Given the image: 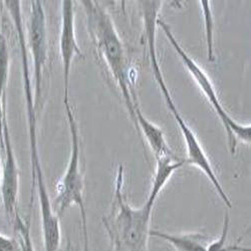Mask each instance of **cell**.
Returning a JSON list of instances; mask_svg holds the SVG:
<instances>
[{
	"mask_svg": "<svg viewBox=\"0 0 251 251\" xmlns=\"http://www.w3.org/2000/svg\"><path fill=\"white\" fill-rule=\"evenodd\" d=\"M139 8L142 13L143 17V24H144V38L146 39V44H147L148 48V54L151 62V68L153 71V75L155 77V80L157 81V85L162 93V96L164 97L165 102L168 107L169 111L172 113L178 127L181 130L185 146H186V152L188 155L187 163L196 166L199 168L205 176L208 178V180L211 182L213 185L214 189L216 190L218 196L222 200V202L225 204V206L229 209L232 208V203L230 200L228 194L223 189V187L216 176L212 165L209 161L207 155L205 154L202 146L200 145L195 133L191 130L189 126L187 125L185 120L183 119L182 115L180 114L179 110L177 109L176 104L173 100V98L171 96V93L167 87V83L165 81L163 73L161 71V67L157 56V50H156V26H158V15L160 12V9L163 5L162 1H157V0H152V1H138Z\"/></svg>",
	"mask_w": 251,
	"mask_h": 251,
	"instance_id": "1",
	"label": "cell"
},
{
	"mask_svg": "<svg viewBox=\"0 0 251 251\" xmlns=\"http://www.w3.org/2000/svg\"><path fill=\"white\" fill-rule=\"evenodd\" d=\"M1 177H2V166H1V162H0V185H1Z\"/></svg>",
	"mask_w": 251,
	"mask_h": 251,
	"instance_id": "18",
	"label": "cell"
},
{
	"mask_svg": "<svg viewBox=\"0 0 251 251\" xmlns=\"http://www.w3.org/2000/svg\"><path fill=\"white\" fill-rule=\"evenodd\" d=\"M0 251H20L17 238L0 233Z\"/></svg>",
	"mask_w": 251,
	"mask_h": 251,
	"instance_id": "16",
	"label": "cell"
},
{
	"mask_svg": "<svg viewBox=\"0 0 251 251\" xmlns=\"http://www.w3.org/2000/svg\"><path fill=\"white\" fill-rule=\"evenodd\" d=\"M80 4L86 12L89 35L99 55L103 60L104 65L107 66L111 75L116 81L117 87L124 99L125 106L135 126V108L137 102L129 87L124 46L113 18L108 10L98 1L82 0Z\"/></svg>",
	"mask_w": 251,
	"mask_h": 251,
	"instance_id": "3",
	"label": "cell"
},
{
	"mask_svg": "<svg viewBox=\"0 0 251 251\" xmlns=\"http://www.w3.org/2000/svg\"><path fill=\"white\" fill-rule=\"evenodd\" d=\"M1 28V27H0ZM10 54L7 40L0 29V121L6 110V88L9 77Z\"/></svg>",
	"mask_w": 251,
	"mask_h": 251,
	"instance_id": "12",
	"label": "cell"
},
{
	"mask_svg": "<svg viewBox=\"0 0 251 251\" xmlns=\"http://www.w3.org/2000/svg\"><path fill=\"white\" fill-rule=\"evenodd\" d=\"M135 116H136V125L135 127L138 132L147 141L149 147L154 154L156 159L163 157H170L172 155V151L166 141L164 131L158 127L157 125L152 123L147 119L140 107L136 104L135 108Z\"/></svg>",
	"mask_w": 251,
	"mask_h": 251,
	"instance_id": "9",
	"label": "cell"
},
{
	"mask_svg": "<svg viewBox=\"0 0 251 251\" xmlns=\"http://www.w3.org/2000/svg\"><path fill=\"white\" fill-rule=\"evenodd\" d=\"M26 44L32 60L34 100L36 108H38L43 93L44 70L49 59L47 16L44 4L39 0L30 1V10L26 25Z\"/></svg>",
	"mask_w": 251,
	"mask_h": 251,
	"instance_id": "6",
	"label": "cell"
},
{
	"mask_svg": "<svg viewBox=\"0 0 251 251\" xmlns=\"http://www.w3.org/2000/svg\"><path fill=\"white\" fill-rule=\"evenodd\" d=\"M229 226H230V217L226 212L224 215L222 231L219 237L213 239L211 243L209 244L208 251H251L249 247H243L239 244H228L227 237L229 233Z\"/></svg>",
	"mask_w": 251,
	"mask_h": 251,
	"instance_id": "15",
	"label": "cell"
},
{
	"mask_svg": "<svg viewBox=\"0 0 251 251\" xmlns=\"http://www.w3.org/2000/svg\"><path fill=\"white\" fill-rule=\"evenodd\" d=\"M124 167H118L110 211L102 217L111 251H149L153 206L145 202L140 208L131 206L125 198Z\"/></svg>",
	"mask_w": 251,
	"mask_h": 251,
	"instance_id": "2",
	"label": "cell"
},
{
	"mask_svg": "<svg viewBox=\"0 0 251 251\" xmlns=\"http://www.w3.org/2000/svg\"><path fill=\"white\" fill-rule=\"evenodd\" d=\"M157 25L163 30L166 37L168 38L170 45L176 50L177 54L179 55L183 62V65L185 66L187 71L190 73L192 77L195 79L199 89L202 91V93L209 100V102L212 104L214 111L221 120L224 130L226 132L228 147L230 152L232 154L235 153L238 142L251 144V125H242L236 122L226 112L217 96L212 81L209 78L207 74L200 68L197 62L181 47V45L178 43V40L174 36L170 25L160 18L158 19Z\"/></svg>",
	"mask_w": 251,
	"mask_h": 251,
	"instance_id": "5",
	"label": "cell"
},
{
	"mask_svg": "<svg viewBox=\"0 0 251 251\" xmlns=\"http://www.w3.org/2000/svg\"><path fill=\"white\" fill-rule=\"evenodd\" d=\"M151 237H157L169 243L176 251H208L213 239L201 232L170 233L161 230H151Z\"/></svg>",
	"mask_w": 251,
	"mask_h": 251,
	"instance_id": "10",
	"label": "cell"
},
{
	"mask_svg": "<svg viewBox=\"0 0 251 251\" xmlns=\"http://www.w3.org/2000/svg\"><path fill=\"white\" fill-rule=\"evenodd\" d=\"M16 234L20 251H35L30 233V215L24 219L19 214L12 223Z\"/></svg>",
	"mask_w": 251,
	"mask_h": 251,
	"instance_id": "14",
	"label": "cell"
},
{
	"mask_svg": "<svg viewBox=\"0 0 251 251\" xmlns=\"http://www.w3.org/2000/svg\"><path fill=\"white\" fill-rule=\"evenodd\" d=\"M187 163V161H176L173 159V156L170 157H163L156 159V169L154 178L152 181V186L150 189V193L148 195L147 202L150 206L155 207L156 200L160 195L163 188L168 183L169 179L172 175Z\"/></svg>",
	"mask_w": 251,
	"mask_h": 251,
	"instance_id": "11",
	"label": "cell"
},
{
	"mask_svg": "<svg viewBox=\"0 0 251 251\" xmlns=\"http://www.w3.org/2000/svg\"><path fill=\"white\" fill-rule=\"evenodd\" d=\"M71 136V153L67 169L55 186L52 208L60 218L73 206L79 210L83 251H91L88 217L85 205V177L81 169V139L75 115L70 100L64 101Z\"/></svg>",
	"mask_w": 251,
	"mask_h": 251,
	"instance_id": "4",
	"label": "cell"
},
{
	"mask_svg": "<svg viewBox=\"0 0 251 251\" xmlns=\"http://www.w3.org/2000/svg\"><path fill=\"white\" fill-rule=\"evenodd\" d=\"M249 233H251V225H250V226L245 230V231H244V232L239 236V238H237L236 243H237V244H240V243L243 241V239H244V238H245Z\"/></svg>",
	"mask_w": 251,
	"mask_h": 251,
	"instance_id": "17",
	"label": "cell"
},
{
	"mask_svg": "<svg viewBox=\"0 0 251 251\" xmlns=\"http://www.w3.org/2000/svg\"><path fill=\"white\" fill-rule=\"evenodd\" d=\"M75 2L72 0L61 1V20L59 33V53L64 79V101L70 100V77L75 56L83 57L75 33Z\"/></svg>",
	"mask_w": 251,
	"mask_h": 251,
	"instance_id": "8",
	"label": "cell"
},
{
	"mask_svg": "<svg viewBox=\"0 0 251 251\" xmlns=\"http://www.w3.org/2000/svg\"><path fill=\"white\" fill-rule=\"evenodd\" d=\"M200 6L202 9L205 34H206V47H207V56L208 61H215L214 53V20L213 14L210 6V1L208 0H201Z\"/></svg>",
	"mask_w": 251,
	"mask_h": 251,
	"instance_id": "13",
	"label": "cell"
},
{
	"mask_svg": "<svg viewBox=\"0 0 251 251\" xmlns=\"http://www.w3.org/2000/svg\"><path fill=\"white\" fill-rule=\"evenodd\" d=\"M2 139L0 145L4 150V161L2 165V177L0 185V196H1L3 209L7 220L11 224L15 220L18 212V192H19V170L13 145L10 137L6 110L3 114Z\"/></svg>",
	"mask_w": 251,
	"mask_h": 251,
	"instance_id": "7",
	"label": "cell"
}]
</instances>
